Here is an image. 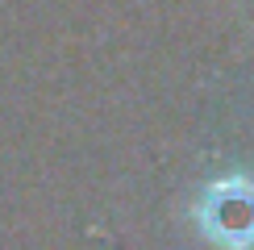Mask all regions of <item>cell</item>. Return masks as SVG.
Here are the masks:
<instances>
[{
    "label": "cell",
    "instance_id": "cell-1",
    "mask_svg": "<svg viewBox=\"0 0 254 250\" xmlns=\"http://www.w3.org/2000/svg\"><path fill=\"white\" fill-rule=\"evenodd\" d=\"M200 225L225 250H250L254 246V180L229 175L204 188L200 200Z\"/></svg>",
    "mask_w": 254,
    "mask_h": 250
}]
</instances>
